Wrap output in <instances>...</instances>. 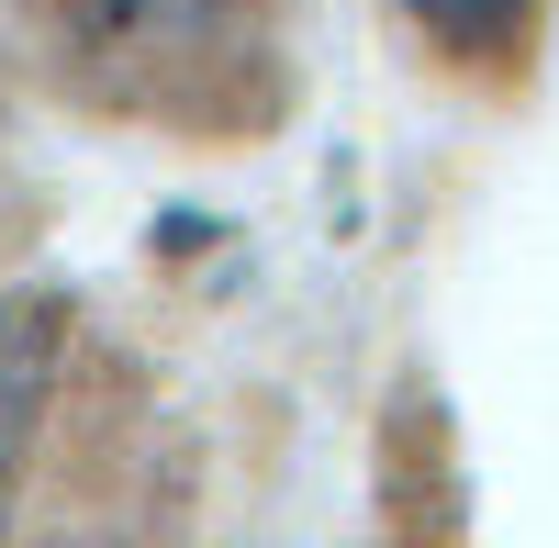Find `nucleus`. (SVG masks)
Instances as JSON below:
<instances>
[{
	"label": "nucleus",
	"mask_w": 559,
	"mask_h": 548,
	"mask_svg": "<svg viewBox=\"0 0 559 548\" xmlns=\"http://www.w3.org/2000/svg\"><path fill=\"white\" fill-rule=\"evenodd\" d=\"M57 12L90 23V34L146 45V34H191V23H213V12H236V0H57Z\"/></svg>",
	"instance_id": "3"
},
{
	"label": "nucleus",
	"mask_w": 559,
	"mask_h": 548,
	"mask_svg": "<svg viewBox=\"0 0 559 548\" xmlns=\"http://www.w3.org/2000/svg\"><path fill=\"white\" fill-rule=\"evenodd\" d=\"M57 358H68V313L45 302V291H0V504H12V481H23V460H34Z\"/></svg>",
	"instance_id": "1"
},
{
	"label": "nucleus",
	"mask_w": 559,
	"mask_h": 548,
	"mask_svg": "<svg viewBox=\"0 0 559 548\" xmlns=\"http://www.w3.org/2000/svg\"><path fill=\"white\" fill-rule=\"evenodd\" d=\"M403 12L426 23L448 57H492V45H515V34H526L537 0H403Z\"/></svg>",
	"instance_id": "2"
}]
</instances>
